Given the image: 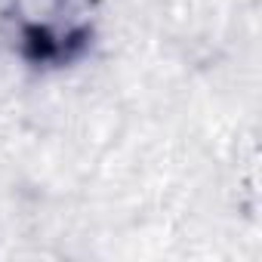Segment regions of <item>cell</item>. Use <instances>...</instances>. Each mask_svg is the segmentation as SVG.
<instances>
[{"label": "cell", "mask_w": 262, "mask_h": 262, "mask_svg": "<svg viewBox=\"0 0 262 262\" xmlns=\"http://www.w3.org/2000/svg\"><path fill=\"white\" fill-rule=\"evenodd\" d=\"M99 0H10L19 53L34 65L74 62L96 34Z\"/></svg>", "instance_id": "1"}]
</instances>
